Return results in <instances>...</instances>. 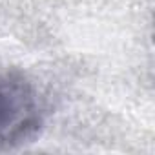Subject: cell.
<instances>
[{
	"label": "cell",
	"mask_w": 155,
	"mask_h": 155,
	"mask_svg": "<svg viewBox=\"0 0 155 155\" xmlns=\"http://www.w3.org/2000/svg\"><path fill=\"white\" fill-rule=\"evenodd\" d=\"M44 120L35 88L15 73L0 71V151L37 137Z\"/></svg>",
	"instance_id": "cell-1"
}]
</instances>
